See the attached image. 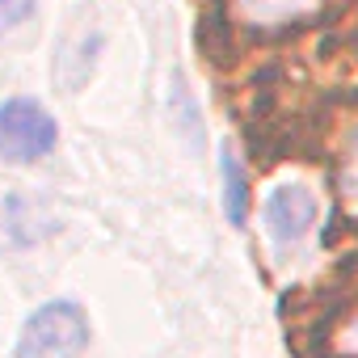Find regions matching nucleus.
Wrapping results in <instances>:
<instances>
[{
	"label": "nucleus",
	"mask_w": 358,
	"mask_h": 358,
	"mask_svg": "<svg viewBox=\"0 0 358 358\" xmlns=\"http://www.w3.org/2000/svg\"><path fill=\"white\" fill-rule=\"evenodd\" d=\"M350 194H358V131H354V143H350V177H345Z\"/></svg>",
	"instance_id": "nucleus-8"
},
{
	"label": "nucleus",
	"mask_w": 358,
	"mask_h": 358,
	"mask_svg": "<svg viewBox=\"0 0 358 358\" xmlns=\"http://www.w3.org/2000/svg\"><path fill=\"white\" fill-rule=\"evenodd\" d=\"M316 224V194L303 182H287L266 199V232L278 249L299 245Z\"/></svg>",
	"instance_id": "nucleus-3"
},
{
	"label": "nucleus",
	"mask_w": 358,
	"mask_h": 358,
	"mask_svg": "<svg viewBox=\"0 0 358 358\" xmlns=\"http://www.w3.org/2000/svg\"><path fill=\"white\" fill-rule=\"evenodd\" d=\"M329 354H333V358H358V312L345 316V320L333 329V337H329Z\"/></svg>",
	"instance_id": "nucleus-6"
},
{
	"label": "nucleus",
	"mask_w": 358,
	"mask_h": 358,
	"mask_svg": "<svg viewBox=\"0 0 358 358\" xmlns=\"http://www.w3.org/2000/svg\"><path fill=\"white\" fill-rule=\"evenodd\" d=\"M316 9V0H236V13L249 26H287Z\"/></svg>",
	"instance_id": "nucleus-4"
},
{
	"label": "nucleus",
	"mask_w": 358,
	"mask_h": 358,
	"mask_svg": "<svg viewBox=\"0 0 358 358\" xmlns=\"http://www.w3.org/2000/svg\"><path fill=\"white\" fill-rule=\"evenodd\" d=\"M55 139L59 127L34 97L0 101V160L5 164H34L55 148Z\"/></svg>",
	"instance_id": "nucleus-2"
},
{
	"label": "nucleus",
	"mask_w": 358,
	"mask_h": 358,
	"mask_svg": "<svg viewBox=\"0 0 358 358\" xmlns=\"http://www.w3.org/2000/svg\"><path fill=\"white\" fill-rule=\"evenodd\" d=\"M34 13V0H0V34H9Z\"/></svg>",
	"instance_id": "nucleus-7"
},
{
	"label": "nucleus",
	"mask_w": 358,
	"mask_h": 358,
	"mask_svg": "<svg viewBox=\"0 0 358 358\" xmlns=\"http://www.w3.org/2000/svg\"><path fill=\"white\" fill-rule=\"evenodd\" d=\"M85 345H89L85 308L72 299H51L26 316L13 358H76Z\"/></svg>",
	"instance_id": "nucleus-1"
},
{
	"label": "nucleus",
	"mask_w": 358,
	"mask_h": 358,
	"mask_svg": "<svg viewBox=\"0 0 358 358\" xmlns=\"http://www.w3.org/2000/svg\"><path fill=\"white\" fill-rule=\"evenodd\" d=\"M220 173H224V211L236 228H245L249 224V177H245V164L236 160L232 148H224Z\"/></svg>",
	"instance_id": "nucleus-5"
}]
</instances>
